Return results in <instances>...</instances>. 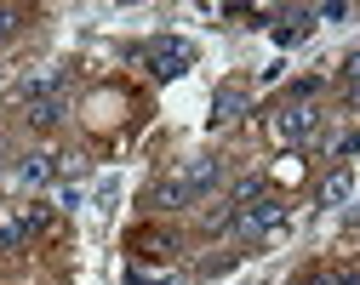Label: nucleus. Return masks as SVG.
<instances>
[{"label":"nucleus","instance_id":"obj_1","mask_svg":"<svg viewBox=\"0 0 360 285\" xmlns=\"http://www.w3.org/2000/svg\"><path fill=\"white\" fill-rule=\"evenodd\" d=\"M217 183H223V160H217V154L177 160V166L155 183V211H184V206H195L200 194H212Z\"/></svg>","mask_w":360,"mask_h":285},{"label":"nucleus","instance_id":"obj_2","mask_svg":"<svg viewBox=\"0 0 360 285\" xmlns=\"http://www.w3.org/2000/svg\"><path fill=\"white\" fill-rule=\"evenodd\" d=\"M286 217H292L286 200L263 194V200H252V206H235V234H240V240H269V234H275Z\"/></svg>","mask_w":360,"mask_h":285},{"label":"nucleus","instance_id":"obj_3","mask_svg":"<svg viewBox=\"0 0 360 285\" xmlns=\"http://www.w3.org/2000/svg\"><path fill=\"white\" fill-rule=\"evenodd\" d=\"M138 58L149 63V74L177 80L184 69H195V46H189V40H177V34H160V40H149V46H143Z\"/></svg>","mask_w":360,"mask_h":285},{"label":"nucleus","instance_id":"obj_4","mask_svg":"<svg viewBox=\"0 0 360 285\" xmlns=\"http://www.w3.org/2000/svg\"><path fill=\"white\" fill-rule=\"evenodd\" d=\"M314 126H321V114H314L309 98H292L286 109L269 114V137L275 142H303V137H314Z\"/></svg>","mask_w":360,"mask_h":285},{"label":"nucleus","instance_id":"obj_5","mask_svg":"<svg viewBox=\"0 0 360 285\" xmlns=\"http://www.w3.org/2000/svg\"><path fill=\"white\" fill-rule=\"evenodd\" d=\"M12 177H18L23 188H40V183H52V177H58V160H52V154H23Z\"/></svg>","mask_w":360,"mask_h":285},{"label":"nucleus","instance_id":"obj_6","mask_svg":"<svg viewBox=\"0 0 360 285\" xmlns=\"http://www.w3.org/2000/svg\"><path fill=\"white\" fill-rule=\"evenodd\" d=\"M240 114H246V91H240V86H223L217 98H212V120H217V126H235Z\"/></svg>","mask_w":360,"mask_h":285},{"label":"nucleus","instance_id":"obj_7","mask_svg":"<svg viewBox=\"0 0 360 285\" xmlns=\"http://www.w3.org/2000/svg\"><path fill=\"white\" fill-rule=\"evenodd\" d=\"M29 109V126L34 131H52L58 120H63V91H52V98H34V103H23Z\"/></svg>","mask_w":360,"mask_h":285},{"label":"nucleus","instance_id":"obj_8","mask_svg":"<svg viewBox=\"0 0 360 285\" xmlns=\"http://www.w3.org/2000/svg\"><path fill=\"white\" fill-rule=\"evenodd\" d=\"M349 188H354V177H349V166H338L326 183H321V206H343L349 200Z\"/></svg>","mask_w":360,"mask_h":285},{"label":"nucleus","instance_id":"obj_9","mask_svg":"<svg viewBox=\"0 0 360 285\" xmlns=\"http://www.w3.org/2000/svg\"><path fill=\"white\" fill-rule=\"evenodd\" d=\"M131 251H138V257H155V263H160V257H172L177 246H172V234H149V228H143L138 240H131Z\"/></svg>","mask_w":360,"mask_h":285},{"label":"nucleus","instance_id":"obj_10","mask_svg":"<svg viewBox=\"0 0 360 285\" xmlns=\"http://www.w3.org/2000/svg\"><path fill=\"white\" fill-rule=\"evenodd\" d=\"M309 29H314V12H292V18H286V29H275V40H281V46H297Z\"/></svg>","mask_w":360,"mask_h":285},{"label":"nucleus","instance_id":"obj_11","mask_svg":"<svg viewBox=\"0 0 360 285\" xmlns=\"http://www.w3.org/2000/svg\"><path fill=\"white\" fill-rule=\"evenodd\" d=\"M200 223H206V234L235 228V200H229V206H206V217H200Z\"/></svg>","mask_w":360,"mask_h":285},{"label":"nucleus","instance_id":"obj_12","mask_svg":"<svg viewBox=\"0 0 360 285\" xmlns=\"http://www.w3.org/2000/svg\"><path fill=\"white\" fill-rule=\"evenodd\" d=\"M303 285H360V274H338V268H332V274H309Z\"/></svg>","mask_w":360,"mask_h":285},{"label":"nucleus","instance_id":"obj_13","mask_svg":"<svg viewBox=\"0 0 360 285\" xmlns=\"http://www.w3.org/2000/svg\"><path fill=\"white\" fill-rule=\"evenodd\" d=\"M18 29H23V12H18V6H0V40L18 34Z\"/></svg>","mask_w":360,"mask_h":285},{"label":"nucleus","instance_id":"obj_14","mask_svg":"<svg viewBox=\"0 0 360 285\" xmlns=\"http://www.w3.org/2000/svg\"><path fill=\"white\" fill-rule=\"evenodd\" d=\"M314 18H326V23H343V18H349V6H343V0H332V6H321Z\"/></svg>","mask_w":360,"mask_h":285},{"label":"nucleus","instance_id":"obj_15","mask_svg":"<svg viewBox=\"0 0 360 285\" xmlns=\"http://www.w3.org/2000/svg\"><path fill=\"white\" fill-rule=\"evenodd\" d=\"M343 80H349V86H360V52H349V58H343Z\"/></svg>","mask_w":360,"mask_h":285},{"label":"nucleus","instance_id":"obj_16","mask_svg":"<svg viewBox=\"0 0 360 285\" xmlns=\"http://www.w3.org/2000/svg\"><path fill=\"white\" fill-rule=\"evenodd\" d=\"M338 154H360V131H349V137L338 142Z\"/></svg>","mask_w":360,"mask_h":285},{"label":"nucleus","instance_id":"obj_17","mask_svg":"<svg viewBox=\"0 0 360 285\" xmlns=\"http://www.w3.org/2000/svg\"><path fill=\"white\" fill-rule=\"evenodd\" d=\"M343 103H349V109H360V86H349V91H343Z\"/></svg>","mask_w":360,"mask_h":285}]
</instances>
